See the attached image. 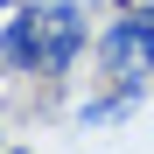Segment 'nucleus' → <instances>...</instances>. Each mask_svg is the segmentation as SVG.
<instances>
[{"label":"nucleus","instance_id":"f257e3e1","mask_svg":"<svg viewBox=\"0 0 154 154\" xmlns=\"http://www.w3.org/2000/svg\"><path fill=\"white\" fill-rule=\"evenodd\" d=\"M91 0H21L0 28V70L7 77H42V84H63V77L84 63L91 35Z\"/></svg>","mask_w":154,"mask_h":154},{"label":"nucleus","instance_id":"f03ea898","mask_svg":"<svg viewBox=\"0 0 154 154\" xmlns=\"http://www.w3.org/2000/svg\"><path fill=\"white\" fill-rule=\"evenodd\" d=\"M91 56H98L105 77H119V70H147L154 77V0H147V7H119V21L98 28Z\"/></svg>","mask_w":154,"mask_h":154},{"label":"nucleus","instance_id":"7ed1b4c3","mask_svg":"<svg viewBox=\"0 0 154 154\" xmlns=\"http://www.w3.org/2000/svg\"><path fill=\"white\" fill-rule=\"evenodd\" d=\"M147 91H154V77H147V70H119V77H105V84L77 105V126H84V133L119 126L126 112H140V98H147Z\"/></svg>","mask_w":154,"mask_h":154},{"label":"nucleus","instance_id":"20e7f679","mask_svg":"<svg viewBox=\"0 0 154 154\" xmlns=\"http://www.w3.org/2000/svg\"><path fill=\"white\" fill-rule=\"evenodd\" d=\"M14 7H21V0H0V14H14Z\"/></svg>","mask_w":154,"mask_h":154},{"label":"nucleus","instance_id":"39448f33","mask_svg":"<svg viewBox=\"0 0 154 154\" xmlns=\"http://www.w3.org/2000/svg\"><path fill=\"white\" fill-rule=\"evenodd\" d=\"M0 154H7V133H0Z\"/></svg>","mask_w":154,"mask_h":154},{"label":"nucleus","instance_id":"423d86ee","mask_svg":"<svg viewBox=\"0 0 154 154\" xmlns=\"http://www.w3.org/2000/svg\"><path fill=\"white\" fill-rule=\"evenodd\" d=\"M7 154H28V147H7Z\"/></svg>","mask_w":154,"mask_h":154},{"label":"nucleus","instance_id":"0eeeda50","mask_svg":"<svg viewBox=\"0 0 154 154\" xmlns=\"http://www.w3.org/2000/svg\"><path fill=\"white\" fill-rule=\"evenodd\" d=\"M91 7H105V0H91Z\"/></svg>","mask_w":154,"mask_h":154}]
</instances>
